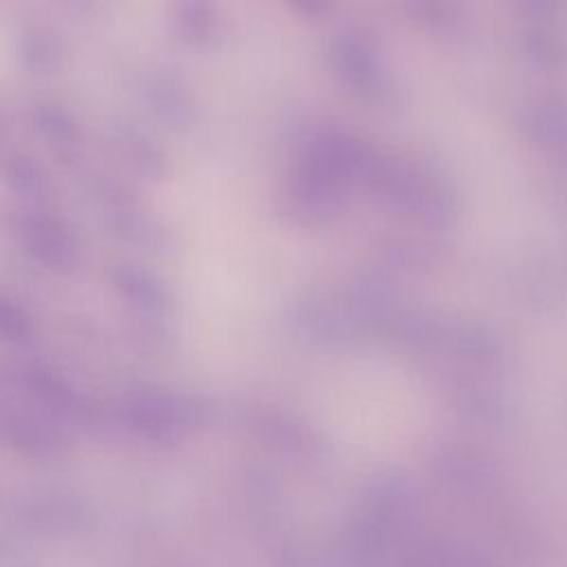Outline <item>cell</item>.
<instances>
[{
  "mask_svg": "<svg viewBox=\"0 0 567 567\" xmlns=\"http://www.w3.org/2000/svg\"><path fill=\"white\" fill-rule=\"evenodd\" d=\"M18 237L24 252L55 272H69L80 259V246L73 230L55 215L29 213L20 219Z\"/></svg>",
  "mask_w": 567,
  "mask_h": 567,
  "instance_id": "cell-1",
  "label": "cell"
},
{
  "mask_svg": "<svg viewBox=\"0 0 567 567\" xmlns=\"http://www.w3.org/2000/svg\"><path fill=\"white\" fill-rule=\"evenodd\" d=\"M111 281H113L115 290L131 306L144 310V312H153L164 306V299H166L164 288L151 272H146L137 266H131V264L115 266L111 270Z\"/></svg>",
  "mask_w": 567,
  "mask_h": 567,
  "instance_id": "cell-2",
  "label": "cell"
},
{
  "mask_svg": "<svg viewBox=\"0 0 567 567\" xmlns=\"http://www.w3.org/2000/svg\"><path fill=\"white\" fill-rule=\"evenodd\" d=\"M4 177L13 195L27 204H40L49 197L47 173L33 157L24 153H16L9 157L4 166Z\"/></svg>",
  "mask_w": 567,
  "mask_h": 567,
  "instance_id": "cell-3",
  "label": "cell"
},
{
  "mask_svg": "<svg viewBox=\"0 0 567 567\" xmlns=\"http://www.w3.org/2000/svg\"><path fill=\"white\" fill-rule=\"evenodd\" d=\"M20 58L27 69L35 73H51L62 62V47L49 31L31 29L20 38Z\"/></svg>",
  "mask_w": 567,
  "mask_h": 567,
  "instance_id": "cell-4",
  "label": "cell"
},
{
  "mask_svg": "<svg viewBox=\"0 0 567 567\" xmlns=\"http://www.w3.org/2000/svg\"><path fill=\"white\" fill-rule=\"evenodd\" d=\"M33 124L42 137L53 144H71L80 140L78 120L58 104H42L33 113Z\"/></svg>",
  "mask_w": 567,
  "mask_h": 567,
  "instance_id": "cell-5",
  "label": "cell"
},
{
  "mask_svg": "<svg viewBox=\"0 0 567 567\" xmlns=\"http://www.w3.org/2000/svg\"><path fill=\"white\" fill-rule=\"evenodd\" d=\"M29 330L27 312L11 299L0 295V337L18 339Z\"/></svg>",
  "mask_w": 567,
  "mask_h": 567,
  "instance_id": "cell-6",
  "label": "cell"
},
{
  "mask_svg": "<svg viewBox=\"0 0 567 567\" xmlns=\"http://www.w3.org/2000/svg\"><path fill=\"white\" fill-rule=\"evenodd\" d=\"M206 24V11L197 0H188L179 11V29L186 38H195Z\"/></svg>",
  "mask_w": 567,
  "mask_h": 567,
  "instance_id": "cell-7",
  "label": "cell"
}]
</instances>
